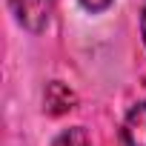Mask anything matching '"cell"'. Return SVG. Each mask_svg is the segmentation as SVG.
Here are the masks:
<instances>
[{"mask_svg": "<svg viewBox=\"0 0 146 146\" xmlns=\"http://www.w3.org/2000/svg\"><path fill=\"white\" fill-rule=\"evenodd\" d=\"M80 3L86 6V9H92V12H100V9H106L112 0H80Z\"/></svg>", "mask_w": 146, "mask_h": 146, "instance_id": "5b68a950", "label": "cell"}, {"mask_svg": "<svg viewBox=\"0 0 146 146\" xmlns=\"http://www.w3.org/2000/svg\"><path fill=\"white\" fill-rule=\"evenodd\" d=\"M140 29H143V43H146V9H143V23H140Z\"/></svg>", "mask_w": 146, "mask_h": 146, "instance_id": "8992f818", "label": "cell"}, {"mask_svg": "<svg viewBox=\"0 0 146 146\" xmlns=\"http://www.w3.org/2000/svg\"><path fill=\"white\" fill-rule=\"evenodd\" d=\"M52 146H89V135L80 126H75V129H66Z\"/></svg>", "mask_w": 146, "mask_h": 146, "instance_id": "277c9868", "label": "cell"}, {"mask_svg": "<svg viewBox=\"0 0 146 146\" xmlns=\"http://www.w3.org/2000/svg\"><path fill=\"white\" fill-rule=\"evenodd\" d=\"M9 3H12L17 20L32 32H40L52 12V0H9Z\"/></svg>", "mask_w": 146, "mask_h": 146, "instance_id": "6da1fadb", "label": "cell"}, {"mask_svg": "<svg viewBox=\"0 0 146 146\" xmlns=\"http://www.w3.org/2000/svg\"><path fill=\"white\" fill-rule=\"evenodd\" d=\"M75 106V92L69 86H63L60 80H52L46 86V112L49 115H63Z\"/></svg>", "mask_w": 146, "mask_h": 146, "instance_id": "3957f363", "label": "cell"}, {"mask_svg": "<svg viewBox=\"0 0 146 146\" xmlns=\"http://www.w3.org/2000/svg\"><path fill=\"white\" fill-rule=\"evenodd\" d=\"M126 146H146V103H137L123 123Z\"/></svg>", "mask_w": 146, "mask_h": 146, "instance_id": "7a4b0ae2", "label": "cell"}]
</instances>
